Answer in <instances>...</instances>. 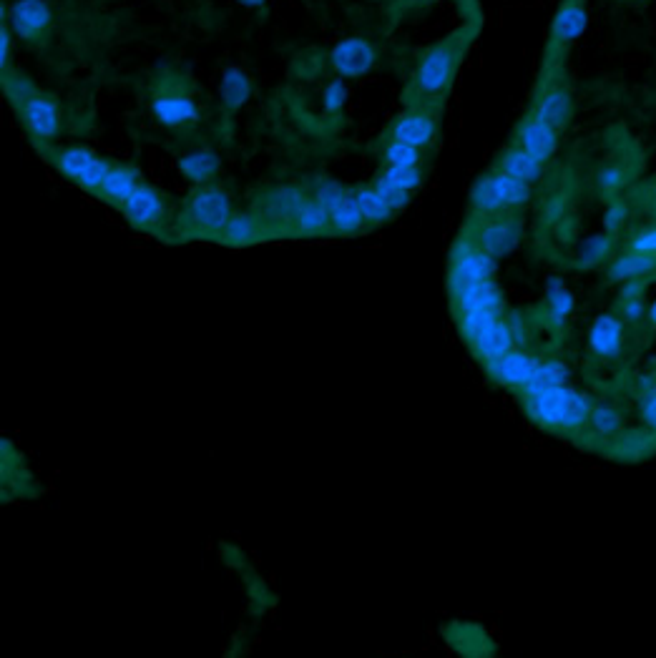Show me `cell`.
Segmentation results:
<instances>
[{"label": "cell", "mask_w": 656, "mask_h": 658, "mask_svg": "<svg viewBox=\"0 0 656 658\" xmlns=\"http://www.w3.org/2000/svg\"><path fill=\"white\" fill-rule=\"evenodd\" d=\"M192 219L204 229H227L229 219H232V209H229L227 194L219 189H202L192 196Z\"/></svg>", "instance_id": "6da1fadb"}, {"label": "cell", "mask_w": 656, "mask_h": 658, "mask_svg": "<svg viewBox=\"0 0 656 658\" xmlns=\"http://www.w3.org/2000/svg\"><path fill=\"white\" fill-rule=\"evenodd\" d=\"M455 56L448 46H440L425 56L418 68V88L423 93H440L453 78Z\"/></svg>", "instance_id": "7a4b0ae2"}, {"label": "cell", "mask_w": 656, "mask_h": 658, "mask_svg": "<svg viewBox=\"0 0 656 658\" xmlns=\"http://www.w3.org/2000/svg\"><path fill=\"white\" fill-rule=\"evenodd\" d=\"M498 272V264L491 254L483 249H465L455 257L453 274H450V287L455 284H468V282H486L493 279Z\"/></svg>", "instance_id": "3957f363"}, {"label": "cell", "mask_w": 656, "mask_h": 658, "mask_svg": "<svg viewBox=\"0 0 656 658\" xmlns=\"http://www.w3.org/2000/svg\"><path fill=\"white\" fill-rule=\"evenodd\" d=\"M330 61L332 68H335L337 73H342V76H362V73L370 71L372 63H375V51H372L370 43L362 41V38H347L340 46H335Z\"/></svg>", "instance_id": "277c9868"}, {"label": "cell", "mask_w": 656, "mask_h": 658, "mask_svg": "<svg viewBox=\"0 0 656 658\" xmlns=\"http://www.w3.org/2000/svg\"><path fill=\"white\" fill-rule=\"evenodd\" d=\"M51 23V11L43 0H16L11 6V28L21 38H36Z\"/></svg>", "instance_id": "5b68a950"}, {"label": "cell", "mask_w": 656, "mask_h": 658, "mask_svg": "<svg viewBox=\"0 0 656 658\" xmlns=\"http://www.w3.org/2000/svg\"><path fill=\"white\" fill-rule=\"evenodd\" d=\"M521 242V229L518 222L506 219V222H491L483 227L481 237H478V249H483L486 254H491L493 259H501L506 254H511L513 249Z\"/></svg>", "instance_id": "8992f818"}, {"label": "cell", "mask_w": 656, "mask_h": 658, "mask_svg": "<svg viewBox=\"0 0 656 658\" xmlns=\"http://www.w3.org/2000/svg\"><path fill=\"white\" fill-rule=\"evenodd\" d=\"M656 274V254H639V252H624L619 257L609 259L606 264V277L611 282H631V279L654 277Z\"/></svg>", "instance_id": "52a82bcc"}, {"label": "cell", "mask_w": 656, "mask_h": 658, "mask_svg": "<svg viewBox=\"0 0 656 658\" xmlns=\"http://www.w3.org/2000/svg\"><path fill=\"white\" fill-rule=\"evenodd\" d=\"M558 146V134L553 126L531 119L521 126V149L528 151L536 161H548Z\"/></svg>", "instance_id": "ba28073f"}, {"label": "cell", "mask_w": 656, "mask_h": 658, "mask_svg": "<svg viewBox=\"0 0 656 658\" xmlns=\"http://www.w3.org/2000/svg\"><path fill=\"white\" fill-rule=\"evenodd\" d=\"M124 211L134 224L149 227V224H156L164 216V204H161V196L154 189L139 184V189L124 204Z\"/></svg>", "instance_id": "9c48e42d"}, {"label": "cell", "mask_w": 656, "mask_h": 658, "mask_svg": "<svg viewBox=\"0 0 656 658\" xmlns=\"http://www.w3.org/2000/svg\"><path fill=\"white\" fill-rule=\"evenodd\" d=\"M154 114L169 129H181L197 121V106L186 96H159L154 101Z\"/></svg>", "instance_id": "30bf717a"}, {"label": "cell", "mask_w": 656, "mask_h": 658, "mask_svg": "<svg viewBox=\"0 0 656 658\" xmlns=\"http://www.w3.org/2000/svg\"><path fill=\"white\" fill-rule=\"evenodd\" d=\"M26 124L38 139H51L58 131V111L48 98L33 96L26 101Z\"/></svg>", "instance_id": "8fae6325"}, {"label": "cell", "mask_w": 656, "mask_h": 658, "mask_svg": "<svg viewBox=\"0 0 656 658\" xmlns=\"http://www.w3.org/2000/svg\"><path fill=\"white\" fill-rule=\"evenodd\" d=\"M586 23H589V16H586L584 6L581 3H566L558 11L556 21H553V38L558 43L576 41L586 31Z\"/></svg>", "instance_id": "7c38bea8"}, {"label": "cell", "mask_w": 656, "mask_h": 658, "mask_svg": "<svg viewBox=\"0 0 656 658\" xmlns=\"http://www.w3.org/2000/svg\"><path fill=\"white\" fill-rule=\"evenodd\" d=\"M433 134H435V124H433V119L425 114L403 116V119H400L393 129L395 141H405V144L418 146V149L420 146L430 144Z\"/></svg>", "instance_id": "4fadbf2b"}, {"label": "cell", "mask_w": 656, "mask_h": 658, "mask_svg": "<svg viewBox=\"0 0 656 658\" xmlns=\"http://www.w3.org/2000/svg\"><path fill=\"white\" fill-rule=\"evenodd\" d=\"M536 119L543 121V124L553 126V129H561V126H566V121L571 119V96H569V93L561 91V88L546 93V96L541 98V103H538V108H536Z\"/></svg>", "instance_id": "5bb4252c"}, {"label": "cell", "mask_w": 656, "mask_h": 658, "mask_svg": "<svg viewBox=\"0 0 656 658\" xmlns=\"http://www.w3.org/2000/svg\"><path fill=\"white\" fill-rule=\"evenodd\" d=\"M501 171H506V174L513 176V179L533 184V181L541 176V161L533 159L528 151L511 149V151H506V156H503Z\"/></svg>", "instance_id": "9a60e30c"}, {"label": "cell", "mask_w": 656, "mask_h": 658, "mask_svg": "<svg viewBox=\"0 0 656 658\" xmlns=\"http://www.w3.org/2000/svg\"><path fill=\"white\" fill-rule=\"evenodd\" d=\"M136 189H139V181H136L134 171L121 169L119 166V169L109 171V176H106V181L101 184L99 191L106 196V199H111V201H116V204L124 206Z\"/></svg>", "instance_id": "2e32d148"}, {"label": "cell", "mask_w": 656, "mask_h": 658, "mask_svg": "<svg viewBox=\"0 0 656 658\" xmlns=\"http://www.w3.org/2000/svg\"><path fill=\"white\" fill-rule=\"evenodd\" d=\"M252 93V81L242 68H227L222 76V98L229 108H242Z\"/></svg>", "instance_id": "e0dca14e"}, {"label": "cell", "mask_w": 656, "mask_h": 658, "mask_svg": "<svg viewBox=\"0 0 656 658\" xmlns=\"http://www.w3.org/2000/svg\"><path fill=\"white\" fill-rule=\"evenodd\" d=\"M179 169L184 176H189L192 181H199V184H202V181L212 179V176L217 174L219 156L212 154V151H194V154L181 156Z\"/></svg>", "instance_id": "ac0fdd59"}, {"label": "cell", "mask_w": 656, "mask_h": 658, "mask_svg": "<svg viewBox=\"0 0 656 658\" xmlns=\"http://www.w3.org/2000/svg\"><path fill=\"white\" fill-rule=\"evenodd\" d=\"M330 219H332V227H335V232H340V234L357 232V229L362 227V222H365V216H362L355 196H345V199H342L340 204L332 209Z\"/></svg>", "instance_id": "d6986e66"}, {"label": "cell", "mask_w": 656, "mask_h": 658, "mask_svg": "<svg viewBox=\"0 0 656 658\" xmlns=\"http://www.w3.org/2000/svg\"><path fill=\"white\" fill-rule=\"evenodd\" d=\"M493 179H496L498 194H501L506 209H516V206H523L528 199H531V184H526V181L513 179V176H508L506 171L493 174Z\"/></svg>", "instance_id": "ffe728a7"}, {"label": "cell", "mask_w": 656, "mask_h": 658, "mask_svg": "<svg viewBox=\"0 0 656 658\" xmlns=\"http://www.w3.org/2000/svg\"><path fill=\"white\" fill-rule=\"evenodd\" d=\"M611 249H614V239L611 234H599V237H591L589 242H584L579 252V269H596L604 262H609Z\"/></svg>", "instance_id": "44dd1931"}, {"label": "cell", "mask_w": 656, "mask_h": 658, "mask_svg": "<svg viewBox=\"0 0 656 658\" xmlns=\"http://www.w3.org/2000/svg\"><path fill=\"white\" fill-rule=\"evenodd\" d=\"M357 206H360L362 216H365L367 222H388L390 216H393V209L388 206V201L380 196L378 189H362L355 194Z\"/></svg>", "instance_id": "7402d4cb"}, {"label": "cell", "mask_w": 656, "mask_h": 658, "mask_svg": "<svg viewBox=\"0 0 656 658\" xmlns=\"http://www.w3.org/2000/svg\"><path fill=\"white\" fill-rule=\"evenodd\" d=\"M302 204L305 201L295 189H277L267 199V214L274 216V219H295Z\"/></svg>", "instance_id": "603a6c76"}, {"label": "cell", "mask_w": 656, "mask_h": 658, "mask_svg": "<svg viewBox=\"0 0 656 658\" xmlns=\"http://www.w3.org/2000/svg\"><path fill=\"white\" fill-rule=\"evenodd\" d=\"M295 224H297V229H300V232L317 234V232H322L327 224H332V219H330V211H327L325 206H320L317 201H305V204H302V209L297 211Z\"/></svg>", "instance_id": "cb8c5ba5"}, {"label": "cell", "mask_w": 656, "mask_h": 658, "mask_svg": "<svg viewBox=\"0 0 656 658\" xmlns=\"http://www.w3.org/2000/svg\"><path fill=\"white\" fill-rule=\"evenodd\" d=\"M473 206H476L481 214H496V211L506 209L493 176H483V179L478 181L476 189H473Z\"/></svg>", "instance_id": "d4e9b609"}, {"label": "cell", "mask_w": 656, "mask_h": 658, "mask_svg": "<svg viewBox=\"0 0 656 658\" xmlns=\"http://www.w3.org/2000/svg\"><path fill=\"white\" fill-rule=\"evenodd\" d=\"M93 159H96V156H93L91 151L68 149L58 156V169H61L66 176H71L73 181H78L83 174H86L88 166L93 164Z\"/></svg>", "instance_id": "484cf974"}, {"label": "cell", "mask_w": 656, "mask_h": 658, "mask_svg": "<svg viewBox=\"0 0 656 658\" xmlns=\"http://www.w3.org/2000/svg\"><path fill=\"white\" fill-rule=\"evenodd\" d=\"M224 234H227L232 244H249L257 237V222H254L252 216H232Z\"/></svg>", "instance_id": "4316f807"}, {"label": "cell", "mask_w": 656, "mask_h": 658, "mask_svg": "<svg viewBox=\"0 0 656 658\" xmlns=\"http://www.w3.org/2000/svg\"><path fill=\"white\" fill-rule=\"evenodd\" d=\"M385 181H390V184H395L398 189H405V191H413L415 186H420V171L418 166H388L383 174Z\"/></svg>", "instance_id": "83f0119b"}, {"label": "cell", "mask_w": 656, "mask_h": 658, "mask_svg": "<svg viewBox=\"0 0 656 658\" xmlns=\"http://www.w3.org/2000/svg\"><path fill=\"white\" fill-rule=\"evenodd\" d=\"M385 159H388V166H418V146H410L405 141H393L388 151H385Z\"/></svg>", "instance_id": "f1b7e54d"}, {"label": "cell", "mask_w": 656, "mask_h": 658, "mask_svg": "<svg viewBox=\"0 0 656 658\" xmlns=\"http://www.w3.org/2000/svg\"><path fill=\"white\" fill-rule=\"evenodd\" d=\"M375 189L380 191V196H383V199L388 201V206H390V209H393V211L405 209V206H408V201H410V191L398 189V186H395V184H390V181H385L383 176H380V179L375 181Z\"/></svg>", "instance_id": "f546056e"}, {"label": "cell", "mask_w": 656, "mask_h": 658, "mask_svg": "<svg viewBox=\"0 0 656 658\" xmlns=\"http://www.w3.org/2000/svg\"><path fill=\"white\" fill-rule=\"evenodd\" d=\"M109 171H111L109 161H104V159H99V156H96V159H93V164L86 169V174H83L81 179L76 181V184H81L83 189H101V184L106 181Z\"/></svg>", "instance_id": "4dcf8cb0"}, {"label": "cell", "mask_w": 656, "mask_h": 658, "mask_svg": "<svg viewBox=\"0 0 656 658\" xmlns=\"http://www.w3.org/2000/svg\"><path fill=\"white\" fill-rule=\"evenodd\" d=\"M345 196H347L345 191H342L340 186L335 184V181H330V184H322L320 189H317L315 201H317V204H320V206H325V209L332 214V209H335V206L340 204V201L345 199Z\"/></svg>", "instance_id": "1f68e13d"}, {"label": "cell", "mask_w": 656, "mask_h": 658, "mask_svg": "<svg viewBox=\"0 0 656 658\" xmlns=\"http://www.w3.org/2000/svg\"><path fill=\"white\" fill-rule=\"evenodd\" d=\"M624 184H626V174L624 169H619V166H606V169L599 174V186L601 191H606V194H614V191H619Z\"/></svg>", "instance_id": "d6a6232c"}, {"label": "cell", "mask_w": 656, "mask_h": 658, "mask_svg": "<svg viewBox=\"0 0 656 658\" xmlns=\"http://www.w3.org/2000/svg\"><path fill=\"white\" fill-rule=\"evenodd\" d=\"M347 98V88L342 81H332L330 86L325 88V106L327 111H340L342 103H345Z\"/></svg>", "instance_id": "836d02e7"}, {"label": "cell", "mask_w": 656, "mask_h": 658, "mask_svg": "<svg viewBox=\"0 0 656 658\" xmlns=\"http://www.w3.org/2000/svg\"><path fill=\"white\" fill-rule=\"evenodd\" d=\"M631 252L639 254H656V229H646V232H639L629 244Z\"/></svg>", "instance_id": "e575fe53"}, {"label": "cell", "mask_w": 656, "mask_h": 658, "mask_svg": "<svg viewBox=\"0 0 656 658\" xmlns=\"http://www.w3.org/2000/svg\"><path fill=\"white\" fill-rule=\"evenodd\" d=\"M624 222H626V204L624 201H614V204H611L604 214L606 229H609V232H616V229H619Z\"/></svg>", "instance_id": "d590c367"}, {"label": "cell", "mask_w": 656, "mask_h": 658, "mask_svg": "<svg viewBox=\"0 0 656 658\" xmlns=\"http://www.w3.org/2000/svg\"><path fill=\"white\" fill-rule=\"evenodd\" d=\"M0 46H3V58H0V63L6 66L8 53H11V38H8V31H3V36H0Z\"/></svg>", "instance_id": "8d00e7d4"}, {"label": "cell", "mask_w": 656, "mask_h": 658, "mask_svg": "<svg viewBox=\"0 0 656 658\" xmlns=\"http://www.w3.org/2000/svg\"><path fill=\"white\" fill-rule=\"evenodd\" d=\"M239 3H242V6H262L264 0H239Z\"/></svg>", "instance_id": "74e56055"}]
</instances>
